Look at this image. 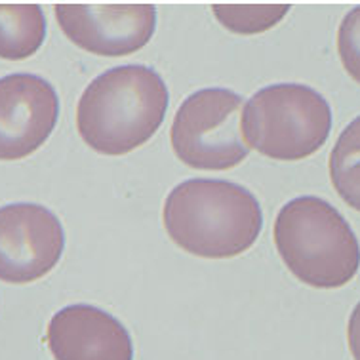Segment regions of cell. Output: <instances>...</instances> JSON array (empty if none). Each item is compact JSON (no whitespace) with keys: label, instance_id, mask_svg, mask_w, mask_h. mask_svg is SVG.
Listing matches in <instances>:
<instances>
[{"label":"cell","instance_id":"obj_1","mask_svg":"<svg viewBox=\"0 0 360 360\" xmlns=\"http://www.w3.org/2000/svg\"><path fill=\"white\" fill-rule=\"evenodd\" d=\"M168 105V88L153 67H112L86 86L77 105V128L96 153L120 157L157 134Z\"/></svg>","mask_w":360,"mask_h":360},{"label":"cell","instance_id":"obj_2","mask_svg":"<svg viewBox=\"0 0 360 360\" xmlns=\"http://www.w3.org/2000/svg\"><path fill=\"white\" fill-rule=\"evenodd\" d=\"M164 229L193 256L225 259L254 246L263 227L257 198L225 179H187L164 202Z\"/></svg>","mask_w":360,"mask_h":360},{"label":"cell","instance_id":"obj_3","mask_svg":"<svg viewBox=\"0 0 360 360\" xmlns=\"http://www.w3.org/2000/svg\"><path fill=\"white\" fill-rule=\"evenodd\" d=\"M275 244L290 273L314 288H341L359 273V238L345 217L319 197H300L282 206Z\"/></svg>","mask_w":360,"mask_h":360},{"label":"cell","instance_id":"obj_4","mask_svg":"<svg viewBox=\"0 0 360 360\" xmlns=\"http://www.w3.org/2000/svg\"><path fill=\"white\" fill-rule=\"evenodd\" d=\"M332 109L305 84H271L256 92L243 111V136L250 149L273 160H303L326 143Z\"/></svg>","mask_w":360,"mask_h":360},{"label":"cell","instance_id":"obj_5","mask_svg":"<svg viewBox=\"0 0 360 360\" xmlns=\"http://www.w3.org/2000/svg\"><path fill=\"white\" fill-rule=\"evenodd\" d=\"M243 98L227 88H204L179 105L170 139L172 149L195 170H231L248 157L243 138Z\"/></svg>","mask_w":360,"mask_h":360},{"label":"cell","instance_id":"obj_6","mask_svg":"<svg viewBox=\"0 0 360 360\" xmlns=\"http://www.w3.org/2000/svg\"><path fill=\"white\" fill-rule=\"evenodd\" d=\"M65 233L58 216L40 204L0 208V281L27 284L46 276L61 259Z\"/></svg>","mask_w":360,"mask_h":360},{"label":"cell","instance_id":"obj_7","mask_svg":"<svg viewBox=\"0 0 360 360\" xmlns=\"http://www.w3.org/2000/svg\"><path fill=\"white\" fill-rule=\"evenodd\" d=\"M56 18L71 42L105 58L138 52L157 29L151 4H56Z\"/></svg>","mask_w":360,"mask_h":360},{"label":"cell","instance_id":"obj_8","mask_svg":"<svg viewBox=\"0 0 360 360\" xmlns=\"http://www.w3.org/2000/svg\"><path fill=\"white\" fill-rule=\"evenodd\" d=\"M59 98L46 79L13 72L0 79V160H21L56 130Z\"/></svg>","mask_w":360,"mask_h":360},{"label":"cell","instance_id":"obj_9","mask_svg":"<svg viewBox=\"0 0 360 360\" xmlns=\"http://www.w3.org/2000/svg\"><path fill=\"white\" fill-rule=\"evenodd\" d=\"M46 345L56 360H134V343L124 324L84 303L53 314L46 328Z\"/></svg>","mask_w":360,"mask_h":360},{"label":"cell","instance_id":"obj_10","mask_svg":"<svg viewBox=\"0 0 360 360\" xmlns=\"http://www.w3.org/2000/svg\"><path fill=\"white\" fill-rule=\"evenodd\" d=\"M46 39V18L39 4H0V58H31Z\"/></svg>","mask_w":360,"mask_h":360},{"label":"cell","instance_id":"obj_11","mask_svg":"<svg viewBox=\"0 0 360 360\" xmlns=\"http://www.w3.org/2000/svg\"><path fill=\"white\" fill-rule=\"evenodd\" d=\"M330 179L341 200L360 212V117L335 141L330 155Z\"/></svg>","mask_w":360,"mask_h":360},{"label":"cell","instance_id":"obj_12","mask_svg":"<svg viewBox=\"0 0 360 360\" xmlns=\"http://www.w3.org/2000/svg\"><path fill=\"white\" fill-rule=\"evenodd\" d=\"M212 12L236 34H257L273 29L290 12L288 4H214Z\"/></svg>","mask_w":360,"mask_h":360},{"label":"cell","instance_id":"obj_13","mask_svg":"<svg viewBox=\"0 0 360 360\" xmlns=\"http://www.w3.org/2000/svg\"><path fill=\"white\" fill-rule=\"evenodd\" d=\"M338 52L343 69L360 84V6L343 18L338 31Z\"/></svg>","mask_w":360,"mask_h":360},{"label":"cell","instance_id":"obj_14","mask_svg":"<svg viewBox=\"0 0 360 360\" xmlns=\"http://www.w3.org/2000/svg\"><path fill=\"white\" fill-rule=\"evenodd\" d=\"M347 340L353 359L360 360V303H356V307L353 309L351 319H349Z\"/></svg>","mask_w":360,"mask_h":360}]
</instances>
